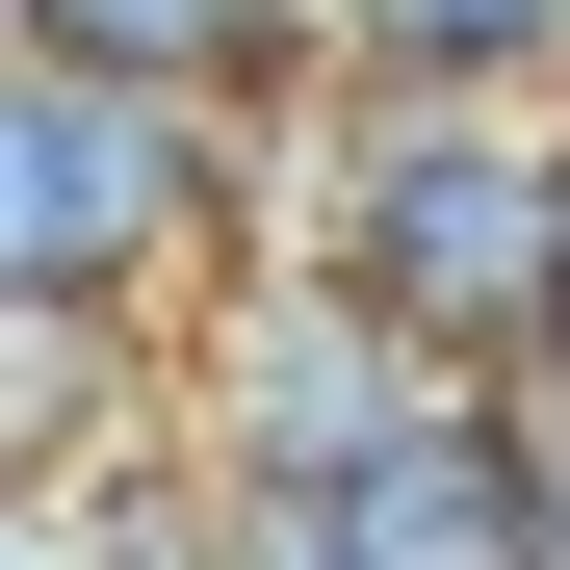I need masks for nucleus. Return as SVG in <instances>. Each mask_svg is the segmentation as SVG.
I'll use <instances>...</instances> for the list:
<instances>
[{"label": "nucleus", "instance_id": "f257e3e1", "mask_svg": "<svg viewBox=\"0 0 570 570\" xmlns=\"http://www.w3.org/2000/svg\"><path fill=\"white\" fill-rule=\"evenodd\" d=\"M285 259L363 285L441 390H544L570 363V105H390V78H337L312 181H285Z\"/></svg>", "mask_w": 570, "mask_h": 570}, {"label": "nucleus", "instance_id": "f03ea898", "mask_svg": "<svg viewBox=\"0 0 570 570\" xmlns=\"http://www.w3.org/2000/svg\"><path fill=\"white\" fill-rule=\"evenodd\" d=\"M234 259H285V156H234L156 78L0 52V312H208Z\"/></svg>", "mask_w": 570, "mask_h": 570}, {"label": "nucleus", "instance_id": "7ed1b4c3", "mask_svg": "<svg viewBox=\"0 0 570 570\" xmlns=\"http://www.w3.org/2000/svg\"><path fill=\"white\" fill-rule=\"evenodd\" d=\"M441 415V363L363 312V285H312V259H234L208 312H181V466L208 493H363Z\"/></svg>", "mask_w": 570, "mask_h": 570}, {"label": "nucleus", "instance_id": "20e7f679", "mask_svg": "<svg viewBox=\"0 0 570 570\" xmlns=\"http://www.w3.org/2000/svg\"><path fill=\"white\" fill-rule=\"evenodd\" d=\"M234 570H544V415L441 390L363 493H234Z\"/></svg>", "mask_w": 570, "mask_h": 570}, {"label": "nucleus", "instance_id": "39448f33", "mask_svg": "<svg viewBox=\"0 0 570 570\" xmlns=\"http://www.w3.org/2000/svg\"><path fill=\"white\" fill-rule=\"evenodd\" d=\"M130 441H181V312H0V493H105Z\"/></svg>", "mask_w": 570, "mask_h": 570}, {"label": "nucleus", "instance_id": "423d86ee", "mask_svg": "<svg viewBox=\"0 0 570 570\" xmlns=\"http://www.w3.org/2000/svg\"><path fill=\"white\" fill-rule=\"evenodd\" d=\"M312 27L390 105H570V0H312Z\"/></svg>", "mask_w": 570, "mask_h": 570}, {"label": "nucleus", "instance_id": "0eeeda50", "mask_svg": "<svg viewBox=\"0 0 570 570\" xmlns=\"http://www.w3.org/2000/svg\"><path fill=\"white\" fill-rule=\"evenodd\" d=\"M0 570H27V493H0Z\"/></svg>", "mask_w": 570, "mask_h": 570}]
</instances>
